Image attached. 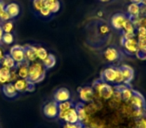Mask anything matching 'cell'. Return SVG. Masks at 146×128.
<instances>
[{"instance_id":"6da1fadb","label":"cell","mask_w":146,"mask_h":128,"mask_svg":"<svg viewBox=\"0 0 146 128\" xmlns=\"http://www.w3.org/2000/svg\"><path fill=\"white\" fill-rule=\"evenodd\" d=\"M100 80L106 82V83H114L116 85L123 84L121 70L119 67H114V66H109V67L105 68L102 71Z\"/></svg>"},{"instance_id":"7a4b0ae2","label":"cell","mask_w":146,"mask_h":128,"mask_svg":"<svg viewBox=\"0 0 146 128\" xmlns=\"http://www.w3.org/2000/svg\"><path fill=\"white\" fill-rule=\"evenodd\" d=\"M46 69L43 66L41 61H34L29 64V72H28V80L33 83H40L44 80Z\"/></svg>"},{"instance_id":"3957f363","label":"cell","mask_w":146,"mask_h":128,"mask_svg":"<svg viewBox=\"0 0 146 128\" xmlns=\"http://www.w3.org/2000/svg\"><path fill=\"white\" fill-rule=\"evenodd\" d=\"M93 87L95 88V90L99 94L100 97H102L103 99H111L114 92H115L113 86H111L109 83L101 81V80H97V81L94 82Z\"/></svg>"},{"instance_id":"277c9868","label":"cell","mask_w":146,"mask_h":128,"mask_svg":"<svg viewBox=\"0 0 146 128\" xmlns=\"http://www.w3.org/2000/svg\"><path fill=\"white\" fill-rule=\"evenodd\" d=\"M58 117L59 119L63 120L65 123H77V122H79L77 110L74 106L66 111H59Z\"/></svg>"},{"instance_id":"5b68a950","label":"cell","mask_w":146,"mask_h":128,"mask_svg":"<svg viewBox=\"0 0 146 128\" xmlns=\"http://www.w3.org/2000/svg\"><path fill=\"white\" fill-rule=\"evenodd\" d=\"M8 53L14 59L16 64H20V63H23L26 61V59H25V47L22 46V45H13Z\"/></svg>"},{"instance_id":"8992f818","label":"cell","mask_w":146,"mask_h":128,"mask_svg":"<svg viewBox=\"0 0 146 128\" xmlns=\"http://www.w3.org/2000/svg\"><path fill=\"white\" fill-rule=\"evenodd\" d=\"M58 113H59V108L57 102L49 101L43 106V114L47 118L54 119V118L58 117Z\"/></svg>"},{"instance_id":"52a82bcc","label":"cell","mask_w":146,"mask_h":128,"mask_svg":"<svg viewBox=\"0 0 146 128\" xmlns=\"http://www.w3.org/2000/svg\"><path fill=\"white\" fill-rule=\"evenodd\" d=\"M121 45L129 54H136L138 51V41L135 37L128 39L121 38Z\"/></svg>"},{"instance_id":"ba28073f","label":"cell","mask_w":146,"mask_h":128,"mask_svg":"<svg viewBox=\"0 0 146 128\" xmlns=\"http://www.w3.org/2000/svg\"><path fill=\"white\" fill-rule=\"evenodd\" d=\"M127 19L128 16H126L123 13H116V14H114L111 17L110 23H111V26L114 29H116V30H122L124 24L127 21Z\"/></svg>"},{"instance_id":"9c48e42d","label":"cell","mask_w":146,"mask_h":128,"mask_svg":"<svg viewBox=\"0 0 146 128\" xmlns=\"http://www.w3.org/2000/svg\"><path fill=\"white\" fill-rule=\"evenodd\" d=\"M119 68H120V70H121V73H122L123 84L128 85V84H129L134 78V70H133V68H132L131 66H129V65H126V64L121 65Z\"/></svg>"},{"instance_id":"30bf717a","label":"cell","mask_w":146,"mask_h":128,"mask_svg":"<svg viewBox=\"0 0 146 128\" xmlns=\"http://www.w3.org/2000/svg\"><path fill=\"white\" fill-rule=\"evenodd\" d=\"M54 101L57 102V103H61V102H65V101H68L70 100L71 98V93L67 88H59L57 89L56 91L54 92Z\"/></svg>"},{"instance_id":"8fae6325","label":"cell","mask_w":146,"mask_h":128,"mask_svg":"<svg viewBox=\"0 0 146 128\" xmlns=\"http://www.w3.org/2000/svg\"><path fill=\"white\" fill-rule=\"evenodd\" d=\"M1 92L3 93V95L7 98H15L18 96V92H17L16 88H15L13 82H9V83L3 84L1 86Z\"/></svg>"},{"instance_id":"7c38bea8","label":"cell","mask_w":146,"mask_h":128,"mask_svg":"<svg viewBox=\"0 0 146 128\" xmlns=\"http://www.w3.org/2000/svg\"><path fill=\"white\" fill-rule=\"evenodd\" d=\"M130 104L135 108H144L145 107V98L143 97L141 93H139L138 91L134 90L133 96L131 97V99L129 100Z\"/></svg>"},{"instance_id":"4fadbf2b","label":"cell","mask_w":146,"mask_h":128,"mask_svg":"<svg viewBox=\"0 0 146 128\" xmlns=\"http://www.w3.org/2000/svg\"><path fill=\"white\" fill-rule=\"evenodd\" d=\"M79 92V97L83 102H90L93 98V87L85 86L81 87L78 90Z\"/></svg>"},{"instance_id":"5bb4252c","label":"cell","mask_w":146,"mask_h":128,"mask_svg":"<svg viewBox=\"0 0 146 128\" xmlns=\"http://www.w3.org/2000/svg\"><path fill=\"white\" fill-rule=\"evenodd\" d=\"M5 10L7 11L11 19H14L20 14V5L17 2H9L5 6Z\"/></svg>"},{"instance_id":"9a60e30c","label":"cell","mask_w":146,"mask_h":128,"mask_svg":"<svg viewBox=\"0 0 146 128\" xmlns=\"http://www.w3.org/2000/svg\"><path fill=\"white\" fill-rule=\"evenodd\" d=\"M15 70L17 72L18 78H22V79H28V72H29V63L27 61L20 64H16Z\"/></svg>"},{"instance_id":"2e32d148","label":"cell","mask_w":146,"mask_h":128,"mask_svg":"<svg viewBox=\"0 0 146 128\" xmlns=\"http://www.w3.org/2000/svg\"><path fill=\"white\" fill-rule=\"evenodd\" d=\"M127 13H128V17L130 19H133L140 16L141 15V5L137 4V3L131 2L127 7Z\"/></svg>"},{"instance_id":"e0dca14e","label":"cell","mask_w":146,"mask_h":128,"mask_svg":"<svg viewBox=\"0 0 146 128\" xmlns=\"http://www.w3.org/2000/svg\"><path fill=\"white\" fill-rule=\"evenodd\" d=\"M104 57L108 62H115L119 59V51L114 47H109L104 51Z\"/></svg>"},{"instance_id":"ac0fdd59","label":"cell","mask_w":146,"mask_h":128,"mask_svg":"<svg viewBox=\"0 0 146 128\" xmlns=\"http://www.w3.org/2000/svg\"><path fill=\"white\" fill-rule=\"evenodd\" d=\"M25 47V59L28 63L36 61V46L34 45H26Z\"/></svg>"},{"instance_id":"d6986e66","label":"cell","mask_w":146,"mask_h":128,"mask_svg":"<svg viewBox=\"0 0 146 128\" xmlns=\"http://www.w3.org/2000/svg\"><path fill=\"white\" fill-rule=\"evenodd\" d=\"M13 84H14L15 88H16L18 93H24V92H27V89H28L29 80L18 78V79L13 82Z\"/></svg>"},{"instance_id":"ffe728a7","label":"cell","mask_w":146,"mask_h":128,"mask_svg":"<svg viewBox=\"0 0 146 128\" xmlns=\"http://www.w3.org/2000/svg\"><path fill=\"white\" fill-rule=\"evenodd\" d=\"M11 70L9 68L3 67L1 66L0 67V84L3 85V84H6L10 82V74H11Z\"/></svg>"},{"instance_id":"44dd1931","label":"cell","mask_w":146,"mask_h":128,"mask_svg":"<svg viewBox=\"0 0 146 128\" xmlns=\"http://www.w3.org/2000/svg\"><path fill=\"white\" fill-rule=\"evenodd\" d=\"M1 66L3 67L9 68V69H14L16 67V62L14 61V59L10 56L9 53H5L4 57L1 60Z\"/></svg>"},{"instance_id":"7402d4cb","label":"cell","mask_w":146,"mask_h":128,"mask_svg":"<svg viewBox=\"0 0 146 128\" xmlns=\"http://www.w3.org/2000/svg\"><path fill=\"white\" fill-rule=\"evenodd\" d=\"M75 107H76V110H77L79 122L83 124V122H85L86 120H87V110H86V108L84 107L81 103H78Z\"/></svg>"},{"instance_id":"603a6c76","label":"cell","mask_w":146,"mask_h":128,"mask_svg":"<svg viewBox=\"0 0 146 128\" xmlns=\"http://www.w3.org/2000/svg\"><path fill=\"white\" fill-rule=\"evenodd\" d=\"M43 66L45 67V69H51V68H53L55 66V64H56V58H55V56L53 54H51V53H49L48 56L45 58V60L43 61Z\"/></svg>"},{"instance_id":"cb8c5ba5","label":"cell","mask_w":146,"mask_h":128,"mask_svg":"<svg viewBox=\"0 0 146 128\" xmlns=\"http://www.w3.org/2000/svg\"><path fill=\"white\" fill-rule=\"evenodd\" d=\"M48 54H49L48 51L45 48H43V47H41V46H36V56L39 61L43 62V61L45 60V58L48 56Z\"/></svg>"},{"instance_id":"d4e9b609","label":"cell","mask_w":146,"mask_h":128,"mask_svg":"<svg viewBox=\"0 0 146 128\" xmlns=\"http://www.w3.org/2000/svg\"><path fill=\"white\" fill-rule=\"evenodd\" d=\"M1 26H2L4 33H12L13 29H14V22L11 19V20H8L6 22L1 23Z\"/></svg>"},{"instance_id":"484cf974","label":"cell","mask_w":146,"mask_h":128,"mask_svg":"<svg viewBox=\"0 0 146 128\" xmlns=\"http://www.w3.org/2000/svg\"><path fill=\"white\" fill-rule=\"evenodd\" d=\"M45 6H46V0H33L32 1V7L36 12H39Z\"/></svg>"},{"instance_id":"4316f807","label":"cell","mask_w":146,"mask_h":128,"mask_svg":"<svg viewBox=\"0 0 146 128\" xmlns=\"http://www.w3.org/2000/svg\"><path fill=\"white\" fill-rule=\"evenodd\" d=\"M46 6L50 10L51 14H52V13H56L59 11V9H60V2H59V0H56L54 2L46 3Z\"/></svg>"},{"instance_id":"83f0119b","label":"cell","mask_w":146,"mask_h":128,"mask_svg":"<svg viewBox=\"0 0 146 128\" xmlns=\"http://www.w3.org/2000/svg\"><path fill=\"white\" fill-rule=\"evenodd\" d=\"M14 42V35L13 33H4L2 37V43L5 45H11Z\"/></svg>"},{"instance_id":"f1b7e54d","label":"cell","mask_w":146,"mask_h":128,"mask_svg":"<svg viewBox=\"0 0 146 128\" xmlns=\"http://www.w3.org/2000/svg\"><path fill=\"white\" fill-rule=\"evenodd\" d=\"M71 107H73V103L70 101V100L65 101V102H61V103H58L59 111H66V110L70 109Z\"/></svg>"},{"instance_id":"f546056e","label":"cell","mask_w":146,"mask_h":128,"mask_svg":"<svg viewBox=\"0 0 146 128\" xmlns=\"http://www.w3.org/2000/svg\"><path fill=\"white\" fill-rule=\"evenodd\" d=\"M145 113H146L145 107L144 108H135V110L132 111V115H133L135 118H137V119L138 118L143 117V116L145 115Z\"/></svg>"},{"instance_id":"4dcf8cb0","label":"cell","mask_w":146,"mask_h":128,"mask_svg":"<svg viewBox=\"0 0 146 128\" xmlns=\"http://www.w3.org/2000/svg\"><path fill=\"white\" fill-rule=\"evenodd\" d=\"M136 35H137L138 39L146 38V28L143 26H140L136 28Z\"/></svg>"},{"instance_id":"1f68e13d","label":"cell","mask_w":146,"mask_h":128,"mask_svg":"<svg viewBox=\"0 0 146 128\" xmlns=\"http://www.w3.org/2000/svg\"><path fill=\"white\" fill-rule=\"evenodd\" d=\"M135 128H146V118L144 116L136 120Z\"/></svg>"},{"instance_id":"d6a6232c","label":"cell","mask_w":146,"mask_h":128,"mask_svg":"<svg viewBox=\"0 0 146 128\" xmlns=\"http://www.w3.org/2000/svg\"><path fill=\"white\" fill-rule=\"evenodd\" d=\"M138 41V51L137 52H142L146 48V38L137 39Z\"/></svg>"},{"instance_id":"836d02e7","label":"cell","mask_w":146,"mask_h":128,"mask_svg":"<svg viewBox=\"0 0 146 128\" xmlns=\"http://www.w3.org/2000/svg\"><path fill=\"white\" fill-rule=\"evenodd\" d=\"M8 20H11V18H10V16H9L8 13H7V11L4 10L1 14H0V22L3 23V22H6V21H8Z\"/></svg>"},{"instance_id":"e575fe53","label":"cell","mask_w":146,"mask_h":128,"mask_svg":"<svg viewBox=\"0 0 146 128\" xmlns=\"http://www.w3.org/2000/svg\"><path fill=\"white\" fill-rule=\"evenodd\" d=\"M39 14H40V16H42V17H49L51 15V12H50V10H49L48 8H47V6H45V7H43L42 9H41L40 11H39Z\"/></svg>"},{"instance_id":"d590c367","label":"cell","mask_w":146,"mask_h":128,"mask_svg":"<svg viewBox=\"0 0 146 128\" xmlns=\"http://www.w3.org/2000/svg\"><path fill=\"white\" fill-rule=\"evenodd\" d=\"M83 125L80 122H77V123H65L63 128H80L81 126Z\"/></svg>"},{"instance_id":"8d00e7d4","label":"cell","mask_w":146,"mask_h":128,"mask_svg":"<svg viewBox=\"0 0 146 128\" xmlns=\"http://www.w3.org/2000/svg\"><path fill=\"white\" fill-rule=\"evenodd\" d=\"M99 30H100V33H101V34H106V33L109 32V27H108L107 25L103 24L99 27Z\"/></svg>"},{"instance_id":"74e56055","label":"cell","mask_w":146,"mask_h":128,"mask_svg":"<svg viewBox=\"0 0 146 128\" xmlns=\"http://www.w3.org/2000/svg\"><path fill=\"white\" fill-rule=\"evenodd\" d=\"M136 55H137L138 58L146 60V48L144 49V51H142V52H137L136 53Z\"/></svg>"},{"instance_id":"f35d334b","label":"cell","mask_w":146,"mask_h":128,"mask_svg":"<svg viewBox=\"0 0 146 128\" xmlns=\"http://www.w3.org/2000/svg\"><path fill=\"white\" fill-rule=\"evenodd\" d=\"M5 6H6V3L3 0H0V14L5 10Z\"/></svg>"},{"instance_id":"ab89813d","label":"cell","mask_w":146,"mask_h":128,"mask_svg":"<svg viewBox=\"0 0 146 128\" xmlns=\"http://www.w3.org/2000/svg\"><path fill=\"white\" fill-rule=\"evenodd\" d=\"M5 53H6V52L4 51V49H3L2 47H1V45H0V61L2 60V58L4 57Z\"/></svg>"},{"instance_id":"60d3db41","label":"cell","mask_w":146,"mask_h":128,"mask_svg":"<svg viewBox=\"0 0 146 128\" xmlns=\"http://www.w3.org/2000/svg\"><path fill=\"white\" fill-rule=\"evenodd\" d=\"M3 34H4V31H3L2 26H1V24H0V45H1V43H2V37H3Z\"/></svg>"},{"instance_id":"b9f144b4","label":"cell","mask_w":146,"mask_h":128,"mask_svg":"<svg viewBox=\"0 0 146 128\" xmlns=\"http://www.w3.org/2000/svg\"><path fill=\"white\" fill-rule=\"evenodd\" d=\"M141 26L146 28V16H141Z\"/></svg>"},{"instance_id":"7bdbcfd3","label":"cell","mask_w":146,"mask_h":128,"mask_svg":"<svg viewBox=\"0 0 146 128\" xmlns=\"http://www.w3.org/2000/svg\"><path fill=\"white\" fill-rule=\"evenodd\" d=\"M140 16H146V7H141V15Z\"/></svg>"},{"instance_id":"ee69618b","label":"cell","mask_w":146,"mask_h":128,"mask_svg":"<svg viewBox=\"0 0 146 128\" xmlns=\"http://www.w3.org/2000/svg\"><path fill=\"white\" fill-rule=\"evenodd\" d=\"M140 5L146 7V0H141V3H140Z\"/></svg>"},{"instance_id":"f6af8a7d","label":"cell","mask_w":146,"mask_h":128,"mask_svg":"<svg viewBox=\"0 0 146 128\" xmlns=\"http://www.w3.org/2000/svg\"><path fill=\"white\" fill-rule=\"evenodd\" d=\"M131 2H134V3H137V4H140L141 3V0H130Z\"/></svg>"},{"instance_id":"bcb514c9","label":"cell","mask_w":146,"mask_h":128,"mask_svg":"<svg viewBox=\"0 0 146 128\" xmlns=\"http://www.w3.org/2000/svg\"><path fill=\"white\" fill-rule=\"evenodd\" d=\"M100 2H109V1H111V0H99Z\"/></svg>"},{"instance_id":"7dc6e473","label":"cell","mask_w":146,"mask_h":128,"mask_svg":"<svg viewBox=\"0 0 146 128\" xmlns=\"http://www.w3.org/2000/svg\"><path fill=\"white\" fill-rule=\"evenodd\" d=\"M56 0H46V3H50V2H54Z\"/></svg>"},{"instance_id":"c3c4849f","label":"cell","mask_w":146,"mask_h":128,"mask_svg":"<svg viewBox=\"0 0 146 128\" xmlns=\"http://www.w3.org/2000/svg\"><path fill=\"white\" fill-rule=\"evenodd\" d=\"M97 15H98V16H102V15H103V13H102L101 11H100V12L97 13Z\"/></svg>"},{"instance_id":"681fc988","label":"cell","mask_w":146,"mask_h":128,"mask_svg":"<svg viewBox=\"0 0 146 128\" xmlns=\"http://www.w3.org/2000/svg\"><path fill=\"white\" fill-rule=\"evenodd\" d=\"M80 128H90V127H88V126H84V125H82Z\"/></svg>"},{"instance_id":"f907efd6","label":"cell","mask_w":146,"mask_h":128,"mask_svg":"<svg viewBox=\"0 0 146 128\" xmlns=\"http://www.w3.org/2000/svg\"><path fill=\"white\" fill-rule=\"evenodd\" d=\"M0 67H1V61H0Z\"/></svg>"}]
</instances>
